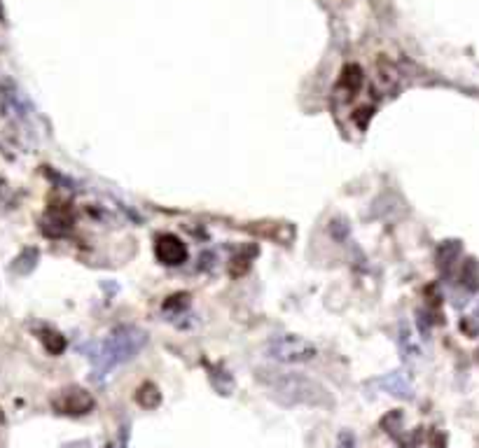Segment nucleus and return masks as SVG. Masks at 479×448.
<instances>
[{
  "label": "nucleus",
  "instance_id": "obj_1",
  "mask_svg": "<svg viewBox=\"0 0 479 448\" xmlns=\"http://www.w3.org/2000/svg\"><path fill=\"white\" fill-rule=\"evenodd\" d=\"M255 378L262 383L269 395L283 407H332L334 400L330 390L302 371H283L274 367H262L255 371Z\"/></svg>",
  "mask_w": 479,
  "mask_h": 448
},
{
  "label": "nucleus",
  "instance_id": "obj_2",
  "mask_svg": "<svg viewBox=\"0 0 479 448\" xmlns=\"http://www.w3.org/2000/svg\"><path fill=\"white\" fill-rule=\"evenodd\" d=\"M148 336L143 329L133 327V325H122L110 332V336L101 343V348L91 355L96 367V378L101 380L103 376H108L115 367L124 365V362L133 360L140 353V348L145 345Z\"/></svg>",
  "mask_w": 479,
  "mask_h": 448
},
{
  "label": "nucleus",
  "instance_id": "obj_3",
  "mask_svg": "<svg viewBox=\"0 0 479 448\" xmlns=\"http://www.w3.org/2000/svg\"><path fill=\"white\" fill-rule=\"evenodd\" d=\"M264 353L276 362L283 365H299V362H311L318 355V348L304 336L297 334H279L267 343Z\"/></svg>",
  "mask_w": 479,
  "mask_h": 448
},
{
  "label": "nucleus",
  "instance_id": "obj_4",
  "mask_svg": "<svg viewBox=\"0 0 479 448\" xmlns=\"http://www.w3.org/2000/svg\"><path fill=\"white\" fill-rule=\"evenodd\" d=\"M52 407L56 413H61V416H87L91 413V409L96 407L94 397H91L85 387L80 385H68L63 387V390H58L52 400Z\"/></svg>",
  "mask_w": 479,
  "mask_h": 448
},
{
  "label": "nucleus",
  "instance_id": "obj_5",
  "mask_svg": "<svg viewBox=\"0 0 479 448\" xmlns=\"http://www.w3.org/2000/svg\"><path fill=\"white\" fill-rule=\"evenodd\" d=\"M0 113L3 117H26L31 113V100L12 80L0 82Z\"/></svg>",
  "mask_w": 479,
  "mask_h": 448
},
{
  "label": "nucleus",
  "instance_id": "obj_6",
  "mask_svg": "<svg viewBox=\"0 0 479 448\" xmlns=\"http://www.w3.org/2000/svg\"><path fill=\"white\" fill-rule=\"evenodd\" d=\"M155 257L166 266H178L187 259V248L175 234H162L155 243Z\"/></svg>",
  "mask_w": 479,
  "mask_h": 448
},
{
  "label": "nucleus",
  "instance_id": "obj_7",
  "mask_svg": "<svg viewBox=\"0 0 479 448\" xmlns=\"http://www.w3.org/2000/svg\"><path fill=\"white\" fill-rule=\"evenodd\" d=\"M40 229H43L45 236L49 239H61V236H68L73 229V215L68 208L61 206H52L47 210V215L40 222Z\"/></svg>",
  "mask_w": 479,
  "mask_h": 448
},
{
  "label": "nucleus",
  "instance_id": "obj_8",
  "mask_svg": "<svg viewBox=\"0 0 479 448\" xmlns=\"http://www.w3.org/2000/svg\"><path fill=\"white\" fill-rule=\"evenodd\" d=\"M372 387H379V390L388 392L393 397H398V400H411L414 397V387L407 380V376L402 374V371H393V374H386L381 378H376L369 383Z\"/></svg>",
  "mask_w": 479,
  "mask_h": 448
},
{
  "label": "nucleus",
  "instance_id": "obj_9",
  "mask_svg": "<svg viewBox=\"0 0 479 448\" xmlns=\"http://www.w3.org/2000/svg\"><path fill=\"white\" fill-rule=\"evenodd\" d=\"M363 82H365L363 68H360L358 63H349V66H344V71H341V75H339V84H337V87H339L346 96H356L358 91L363 89Z\"/></svg>",
  "mask_w": 479,
  "mask_h": 448
},
{
  "label": "nucleus",
  "instance_id": "obj_10",
  "mask_svg": "<svg viewBox=\"0 0 479 448\" xmlns=\"http://www.w3.org/2000/svg\"><path fill=\"white\" fill-rule=\"evenodd\" d=\"M38 257H40L38 248H24L19 255H16V259L12 261V271L19 274V276H29L33 269H36Z\"/></svg>",
  "mask_w": 479,
  "mask_h": 448
},
{
  "label": "nucleus",
  "instance_id": "obj_11",
  "mask_svg": "<svg viewBox=\"0 0 479 448\" xmlns=\"http://www.w3.org/2000/svg\"><path fill=\"white\" fill-rule=\"evenodd\" d=\"M136 402L140 404L143 409H157L159 404H162V392H159V387L155 383H140L138 390H136Z\"/></svg>",
  "mask_w": 479,
  "mask_h": 448
},
{
  "label": "nucleus",
  "instance_id": "obj_12",
  "mask_svg": "<svg viewBox=\"0 0 479 448\" xmlns=\"http://www.w3.org/2000/svg\"><path fill=\"white\" fill-rule=\"evenodd\" d=\"M458 255H460V243L458 241L442 243L440 250H437V264H440L442 271H449V266L458 259Z\"/></svg>",
  "mask_w": 479,
  "mask_h": 448
},
{
  "label": "nucleus",
  "instance_id": "obj_13",
  "mask_svg": "<svg viewBox=\"0 0 479 448\" xmlns=\"http://www.w3.org/2000/svg\"><path fill=\"white\" fill-rule=\"evenodd\" d=\"M40 341H43L45 350L49 355H61L66 350V339L56 329H43V332H40Z\"/></svg>",
  "mask_w": 479,
  "mask_h": 448
},
{
  "label": "nucleus",
  "instance_id": "obj_14",
  "mask_svg": "<svg viewBox=\"0 0 479 448\" xmlns=\"http://www.w3.org/2000/svg\"><path fill=\"white\" fill-rule=\"evenodd\" d=\"M460 285L465 287V292H477L479 287V276H477V264L473 259L465 261L463 271H460Z\"/></svg>",
  "mask_w": 479,
  "mask_h": 448
},
{
  "label": "nucleus",
  "instance_id": "obj_15",
  "mask_svg": "<svg viewBox=\"0 0 479 448\" xmlns=\"http://www.w3.org/2000/svg\"><path fill=\"white\" fill-rule=\"evenodd\" d=\"M400 348H402V353H405V358H407V353L409 355H418V348L411 343V334H409V329L405 325L400 327Z\"/></svg>",
  "mask_w": 479,
  "mask_h": 448
},
{
  "label": "nucleus",
  "instance_id": "obj_16",
  "mask_svg": "<svg viewBox=\"0 0 479 448\" xmlns=\"http://www.w3.org/2000/svg\"><path fill=\"white\" fill-rule=\"evenodd\" d=\"M460 327H463L465 334H470V336L479 334V306H477V311L473 313V316L463 320V325H460Z\"/></svg>",
  "mask_w": 479,
  "mask_h": 448
},
{
  "label": "nucleus",
  "instance_id": "obj_17",
  "mask_svg": "<svg viewBox=\"0 0 479 448\" xmlns=\"http://www.w3.org/2000/svg\"><path fill=\"white\" fill-rule=\"evenodd\" d=\"M187 294H175V297H171L169 301H164V308L166 311H182L185 306H187Z\"/></svg>",
  "mask_w": 479,
  "mask_h": 448
},
{
  "label": "nucleus",
  "instance_id": "obj_18",
  "mask_svg": "<svg viewBox=\"0 0 479 448\" xmlns=\"http://www.w3.org/2000/svg\"><path fill=\"white\" fill-rule=\"evenodd\" d=\"M337 448H356V434L349 432V429H344V432H339Z\"/></svg>",
  "mask_w": 479,
  "mask_h": 448
},
{
  "label": "nucleus",
  "instance_id": "obj_19",
  "mask_svg": "<svg viewBox=\"0 0 479 448\" xmlns=\"http://www.w3.org/2000/svg\"><path fill=\"white\" fill-rule=\"evenodd\" d=\"M330 231H334V236H337V239H344V234H346V226H344L341 219H337V222H332Z\"/></svg>",
  "mask_w": 479,
  "mask_h": 448
},
{
  "label": "nucleus",
  "instance_id": "obj_20",
  "mask_svg": "<svg viewBox=\"0 0 479 448\" xmlns=\"http://www.w3.org/2000/svg\"><path fill=\"white\" fill-rule=\"evenodd\" d=\"M63 448H91V442H87V439H82V442H73V444H66Z\"/></svg>",
  "mask_w": 479,
  "mask_h": 448
},
{
  "label": "nucleus",
  "instance_id": "obj_21",
  "mask_svg": "<svg viewBox=\"0 0 479 448\" xmlns=\"http://www.w3.org/2000/svg\"><path fill=\"white\" fill-rule=\"evenodd\" d=\"M0 19H3V7H0Z\"/></svg>",
  "mask_w": 479,
  "mask_h": 448
}]
</instances>
